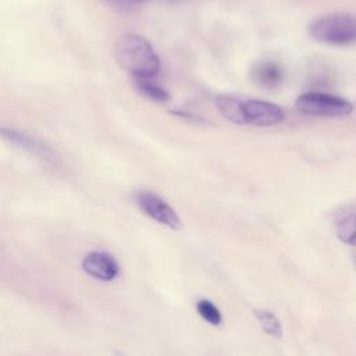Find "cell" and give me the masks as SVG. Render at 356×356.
Instances as JSON below:
<instances>
[{"label":"cell","mask_w":356,"mask_h":356,"mask_svg":"<svg viewBox=\"0 0 356 356\" xmlns=\"http://www.w3.org/2000/svg\"><path fill=\"white\" fill-rule=\"evenodd\" d=\"M117 3H121V4H124V6H128V4H135V3H139V1H142V0H115Z\"/></svg>","instance_id":"obj_13"},{"label":"cell","mask_w":356,"mask_h":356,"mask_svg":"<svg viewBox=\"0 0 356 356\" xmlns=\"http://www.w3.org/2000/svg\"><path fill=\"white\" fill-rule=\"evenodd\" d=\"M135 202L138 207L152 220L167 225L172 229L181 227V221L175 210L160 196L152 192H139L135 195Z\"/></svg>","instance_id":"obj_5"},{"label":"cell","mask_w":356,"mask_h":356,"mask_svg":"<svg viewBox=\"0 0 356 356\" xmlns=\"http://www.w3.org/2000/svg\"><path fill=\"white\" fill-rule=\"evenodd\" d=\"M0 135L10 143H13L17 147L24 149L25 152L33 154L35 157H38L39 160H42L43 163H47L50 165L57 164L58 163V157L57 154L43 142H40L39 139L26 135L21 131L17 129H11V128H0Z\"/></svg>","instance_id":"obj_6"},{"label":"cell","mask_w":356,"mask_h":356,"mask_svg":"<svg viewBox=\"0 0 356 356\" xmlns=\"http://www.w3.org/2000/svg\"><path fill=\"white\" fill-rule=\"evenodd\" d=\"M216 104L228 121L238 125L271 127L281 124L285 118L284 110L280 106L264 100L218 96Z\"/></svg>","instance_id":"obj_1"},{"label":"cell","mask_w":356,"mask_h":356,"mask_svg":"<svg viewBox=\"0 0 356 356\" xmlns=\"http://www.w3.org/2000/svg\"><path fill=\"white\" fill-rule=\"evenodd\" d=\"M134 83L136 90L149 100L154 102H167L170 99V93L152 81V78H134Z\"/></svg>","instance_id":"obj_9"},{"label":"cell","mask_w":356,"mask_h":356,"mask_svg":"<svg viewBox=\"0 0 356 356\" xmlns=\"http://www.w3.org/2000/svg\"><path fill=\"white\" fill-rule=\"evenodd\" d=\"M117 63L134 78H153L160 70V61L152 44L139 35H124L115 42Z\"/></svg>","instance_id":"obj_2"},{"label":"cell","mask_w":356,"mask_h":356,"mask_svg":"<svg viewBox=\"0 0 356 356\" xmlns=\"http://www.w3.org/2000/svg\"><path fill=\"white\" fill-rule=\"evenodd\" d=\"M250 78L260 88L275 89L284 82L285 70L275 60H261L252 67Z\"/></svg>","instance_id":"obj_8"},{"label":"cell","mask_w":356,"mask_h":356,"mask_svg":"<svg viewBox=\"0 0 356 356\" xmlns=\"http://www.w3.org/2000/svg\"><path fill=\"white\" fill-rule=\"evenodd\" d=\"M335 229L341 242L356 246V214L349 213L339 218Z\"/></svg>","instance_id":"obj_10"},{"label":"cell","mask_w":356,"mask_h":356,"mask_svg":"<svg viewBox=\"0 0 356 356\" xmlns=\"http://www.w3.org/2000/svg\"><path fill=\"white\" fill-rule=\"evenodd\" d=\"M196 310L199 316L211 325H220L222 321V316L218 307L209 299H199L196 303Z\"/></svg>","instance_id":"obj_12"},{"label":"cell","mask_w":356,"mask_h":356,"mask_svg":"<svg viewBox=\"0 0 356 356\" xmlns=\"http://www.w3.org/2000/svg\"><path fill=\"white\" fill-rule=\"evenodd\" d=\"M295 106L300 113L314 117L338 118L353 111V104L349 100L323 92H306L296 99Z\"/></svg>","instance_id":"obj_4"},{"label":"cell","mask_w":356,"mask_h":356,"mask_svg":"<svg viewBox=\"0 0 356 356\" xmlns=\"http://www.w3.org/2000/svg\"><path fill=\"white\" fill-rule=\"evenodd\" d=\"M254 314L261 325V328L264 330L266 334L274 337V338H281L282 337V327L281 323L278 320V317L266 309H256Z\"/></svg>","instance_id":"obj_11"},{"label":"cell","mask_w":356,"mask_h":356,"mask_svg":"<svg viewBox=\"0 0 356 356\" xmlns=\"http://www.w3.org/2000/svg\"><path fill=\"white\" fill-rule=\"evenodd\" d=\"M309 35L316 42L330 46L356 44V17L345 13L318 17L309 24Z\"/></svg>","instance_id":"obj_3"},{"label":"cell","mask_w":356,"mask_h":356,"mask_svg":"<svg viewBox=\"0 0 356 356\" xmlns=\"http://www.w3.org/2000/svg\"><path fill=\"white\" fill-rule=\"evenodd\" d=\"M82 270L92 278L104 282L115 280L120 274V266L114 256L102 250L88 253L82 260Z\"/></svg>","instance_id":"obj_7"}]
</instances>
